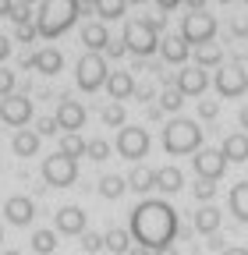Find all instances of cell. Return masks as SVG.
Listing matches in <instances>:
<instances>
[{"label":"cell","mask_w":248,"mask_h":255,"mask_svg":"<svg viewBox=\"0 0 248 255\" xmlns=\"http://www.w3.org/2000/svg\"><path fill=\"white\" fill-rule=\"evenodd\" d=\"M177 234V213L160 202V199H149V202H138L131 209V238L149 248V252H160L174 241Z\"/></svg>","instance_id":"cell-1"},{"label":"cell","mask_w":248,"mask_h":255,"mask_svg":"<svg viewBox=\"0 0 248 255\" xmlns=\"http://www.w3.org/2000/svg\"><path fill=\"white\" fill-rule=\"evenodd\" d=\"M75 18H78V0H43L39 14H36V28H39V36L53 39L64 28H71Z\"/></svg>","instance_id":"cell-2"},{"label":"cell","mask_w":248,"mask_h":255,"mask_svg":"<svg viewBox=\"0 0 248 255\" xmlns=\"http://www.w3.org/2000/svg\"><path fill=\"white\" fill-rule=\"evenodd\" d=\"M163 149L170 156H188V152H199L202 149V128L188 117H177L163 128Z\"/></svg>","instance_id":"cell-3"},{"label":"cell","mask_w":248,"mask_h":255,"mask_svg":"<svg viewBox=\"0 0 248 255\" xmlns=\"http://www.w3.org/2000/svg\"><path fill=\"white\" fill-rule=\"evenodd\" d=\"M163 28V14L160 18H138L124 25V50H131L138 57H149L160 50V36L156 32Z\"/></svg>","instance_id":"cell-4"},{"label":"cell","mask_w":248,"mask_h":255,"mask_svg":"<svg viewBox=\"0 0 248 255\" xmlns=\"http://www.w3.org/2000/svg\"><path fill=\"white\" fill-rule=\"evenodd\" d=\"M43 181L53 184V188H71L78 181V163L64 152H53L43 159Z\"/></svg>","instance_id":"cell-5"},{"label":"cell","mask_w":248,"mask_h":255,"mask_svg":"<svg viewBox=\"0 0 248 255\" xmlns=\"http://www.w3.org/2000/svg\"><path fill=\"white\" fill-rule=\"evenodd\" d=\"M107 60L100 57V53H85L82 60H78V68H75V82H78V89H85V92H96L100 85H107Z\"/></svg>","instance_id":"cell-6"},{"label":"cell","mask_w":248,"mask_h":255,"mask_svg":"<svg viewBox=\"0 0 248 255\" xmlns=\"http://www.w3.org/2000/svg\"><path fill=\"white\" fill-rule=\"evenodd\" d=\"M181 36H184V43H188V46H202V43H209V39L216 36V18L206 14V11L184 14V21H181Z\"/></svg>","instance_id":"cell-7"},{"label":"cell","mask_w":248,"mask_h":255,"mask_svg":"<svg viewBox=\"0 0 248 255\" xmlns=\"http://www.w3.org/2000/svg\"><path fill=\"white\" fill-rule=\"evenodd\" d=\"M117 152L124 159H142L149 152V131L145 128H121L117 131Z\"/></svg>","instance_id":"cell-8"},{"label":"cell","mask_w":248,"mask_h":255,"mask_svg":"<svg viewBox=\"0 0 248 255\" xmlns=\"http://www.w3.org/2000/svg\"><path fill=\"white\" fill-rule=\"evenodd\" d=\"M192 167H195V174L202 181H220L224 170H227V156L220 149H199L195 159H192Z\"/></svg>","instance_id":"cell-9"},{"label":"cell","mask_w":248,"mask_h":255,"mask_svg":"<svg viewBox=\"0 0 248 255\" xmlns=\"http://www.w3.org/2000/svg\"><path fill=\"white\" fill-rule=\"evenodd\" d=\"M28 117H32V100L28 96H4L0 100V121L4 124H11V128H21V124H28Z\"/></svg>","instance_id":"cell-10"},{"label":"cell","mask_w":248,"mask_h":255,"mask_svg":"<svg viewBox=\"0 0 248 255\" xmlns=\"http://www.w3.org/2000/svg\"><path fill=\"white\" fill-rule=\"evenodd\" d=\"M245 89H248V75H245V68H238V64H231V68L216 71V92H220V96H227V100H234V96H241Z\"/></svg>","instance_id":"cell-11"},{"label":"cell","mask_w":248,"mask_h":255,"mask_svg":"<svg viewBox=\"0 0 248 255\" xmlns=\"http://www.w3.org/2000/svg\"><path fill=\"white\" fill-rule=\"evenodd\" d=\"M4 216H7V223H14V227H28L32 216H36V206H32V199H25V195H11L4 202Z\"/></svg>","instance_id":"cell-12"},{"label":"cell","mask_w":248,"mask_h":255,"mask_svg":"<svg viewBox=\"0 0 248 255\" xmlns=\"http://www.w3.org/2000/svg\"><path fill=\"white\" fill-rule=\"evenodd\" d=\"M57 124L64 128V131H78V128L85 124V107L75 103V100H60V107H57Z\"/></svg>","instance_id":"cell-13"},{"label":"cell","mask_w":248,"mask_h":255,"mask_svg":"<svg viewBox=\"0 0 248 255\" xmlns=\"http://www.w3.org/2000/svg\"><path fill=\"white\" fill-rule=\"evenodd\" d=\"M206 85H209V78H206V71L199 68H184L181 75H177V89H181V96H202L206 92Z\"/></svg>","instance_id":"cell-14"},{"label":"cell","mask_w":248,"mask_h":255,"mask_svg":"<svg viewBox=\"0 0 248 255\" xmlns=\"http://www.w3.org/2000/svg\"><path fill=\"white\" fill-rule=\"evenodd\" d=\"M57 231L60 234H85V213L78 206H64L57 213Z\"/></svg>","instance_id":"cell-15"},{"label":"cell","mask_w":248,"mask_h":255,"mask_svg":"<svg viewBox=\"0 0 248 255\" xmlns=\"http://www.w3.org/2000/svg\"><path fill=\"white\" fill-rule=\"evenodd\" d=\"M28 68H36L39 75H57L60 68H64V57H60V50H39L36 57L25 60Z\"/></svg>","instance_id":"cell-16"},{"label":"cell","mask_w":248,"mask_h":255,"mask_svg":"<svg viewBox=\"0 0 248 255\" xmlns=\"http://www.w3.org/2000/svg\"><path fill=\"white\" fill-rule=\"evenodd\" d=\"M220 152L227 156V163H245V159H248V135H245V131L227 135L224 145H220Z\"/></svg>","instance_id":"cell-17"},{"label":"cell","mask_w":248,"mask_h":255,"mask_svg":"<svg viewBox=\"0 0 248 255\" xmlns=\"http://www.w3.org/2000/svg\"><path fill=\"white\" fill-rule=\"evenodd\" d=\"M188 43H184V36H167V39H160V53H163V60L167 64H184L188 60Z\"/></svg>","instance_id":"cell-18"},{"label":"cell","mask_w":248,"mask_h":255,"mask_svg":"<svg viewBox=\"0 0 248 255\" xmlns=\"http://www.w3.org/2000/svg\"><path fill=\"white\" fill-rule=\"evenodd\" d=\"M103 248L110 255H128L131 252V231H124V227H110L103 234Z\"/></svg>","instance_id":"cell-19"},{"label":"cell","mask_w":248,"mask_h":255,"mask_svg":"<svg viewBox=\"0 0 248 255\" xmlns=\"http://www.w3.org/2000/svg\"><path fill=\"white\" fill-rule=\"evenodd\" d=\"M107 92L114 96V100H128V96L135 92V78L128 71H114V75H107Z\"/></svg>","instance_id":"cell-20"},{"label":"cell","mask_w":248,"mask_h":255,"mask_svg":"<svg viewBox=\"0 0 248 255\" xmlns=\"http://www.w3.org/2000/svg\"><path fill=\"white\" fill-rule=\"evenodd\" d=\"M82 43H85L89 50H107L110 36H107V28H103V21H89V25L82 28Z\"/></svg>","instance_id":"cell-21"},{"label":"cell","mask_w":248,"mask_h":255,"mask_svg":"<svg viewBox=\"0 0 248 255\" xmlns=\"http://www.w3.org/2000/svg\"><path fill=\"white\" fill-rule=\"evenodd\" d=\"M195 231L199 234H216V231H220V209H216V206H202L195 213Z\"/></svg>","instance_id":"cell-22"},{"label":"cell","mask_w":248,"mask_h":255,"mask_svg":"<svg viewBox=\"0 0 248 255\" xmlns=\"http://www.w3.org/2000/svg\"><path fill=\"white\" fill-rule=\"evenodd\" d=\"M181 184H184V174H181L177 167H160V170H156V188H160V191L174 195V191H181Z\"/></svg>","instance_id":"cell-23"},{"label":"cell","mask_w":248,"mask_h":255,"mask_svg":"<svg viewBox=\"0 0 248 255\" xmlns=\"http://www.w3.org/2000/svg\"><path fill=\"white\" fill-rule=\"evenodd\" d=\"M128 188L138 191V195H145V191L156 188V170H149V167H135L131 177H128Z\"/></svg>","instance_id":"cell-24"},{"label":"cell","mask_w":248,"mask_h":255,"mask_svg":"<svg viewBox=\"0 0 248 255\" xmlns=\"http://www.w3.org/2000/svg\"><path fill=\"white\" fill-rule=\"evenodd\" d=\"M231 213L241 223H248V181H241V184L231 188Z\"/></svg>","instance_id":"cell-25"},{"label":"cell","mask_w":248,"mask_h":255,"mask_svg":"<svg viewBox=\"0 0 248 255\" xmlns=\"http://www.w3.org/2000/svg\"><path fill=\"white\" fill-rule=\"evenodd\" d=\"M11 145H14L18 156H36V152H39V135H36V131H25V128H21Z\"/></svg>","instance_id":"cell-26"},{"label":"cell","mask_w":248,"mask_h":255,"mask_svg":"<svg viewBox=\"0 0 248 255\" xmlns=\"http://www.w3.org/2000/svg\"><path fill=\"white\" fill-rule=\"evenodd\" d=\"M57 152L78 159V156H85V138H82L78 131H64V135H60V149H57Z\"/></svg>","instance_id":"cell-27"},{"label":"cell","mask_w":248,"mask_h":255,"mask_svg":"<svg viewBox=\"0 0 248 255\" xmlns=\"http://www.w3.org/2000/svg\"><path fill=\"white\" fill-rule=\"evenodd\" d=\"M124 188H128V181H124V177L107 174V177L100 181V195H103V199H121V195H124Z\"/></svg>","instance_id":"cell-28"},{"label":"cell","mask_w":248,"mask_h":255,"mask_svg":"<svg viewBox=\"0 0 248 255\" xmlns=\"http://www.w3.org/2000/svg\"><path fill=\"white\" fill-rule=\"evenodd\" d=\"M124 7H128V0H96V14L103 21H114L124 14Z\"/></svg>","instance_id":"cell-29"},{"label":"cell","mask_w":248,"mask_h":255,"mask_svg":"<svg viewBox=\"0 0 248 255\" xmlns=\"http://www.w3.org/2000/svg\"><path fill=\"white\" fill-rule=\"evenodd\" d=\"M32 252H39V255L57 252V231H36L32 234Z\"/></svg>","instance_id":"cell-30"},{"label":"cell","mask_w":248,"mask_h":255,"mask_svg":"<svg viewBox=\"0 0 248 255\" xmlns=\"http://www.w3.org/2000/svg\"><path fill=\"white\" fill-rule=\"evenodd\" d=\"M220 46H213V43H202L195 46V60H199V68H206V64H220Z\"/></svg>","instance_id":"cell-31"},{"label":"cell","mask_w":248,"mask_h":255,"mask_svg":"<svg viewBox=\"0 0 248 255\" xmlns=\"http://www.w3.org/2000/svg\"><path fill=\"white\" fill-rule=\"evenodd\" d=\"M85 156L96 159V163H103V159L110 156V142H107V138H92V142H85Z\"/></svg>","instance_id":"cell-32"},{"label":"cell","mask_w":248,"mask_h":255,"mask_svg":"<svg viewBox=\"0 0 248 255\" xmlns=\"http://www.w3.org/2000/svg\"><path fill=\"white\" fill-rule=\"evenodd\" d=\"M103 124H107V128H124V107H121L117 100L103 107Z\"/></svg>","instance_id":"cell-33"},{"label":"cell","mask_w":248,"mask_h":255,"mask_svg":"<svg viewBox=\"0 0 248 255\" xmlns=\"http://www.w3.org/2000/svg\"><path fill=\"white\" fill-rule=\"evenodd\" d=\"M181 103H184V96H181L177 85H174V89H163V96H160V110H181Z\"/></svg>","instance_id":"cell-34"},{"label":"cell","mask_w":248,"mask_h":255,"mask_svg":"<svg viewBox=\"0 0 248 255\" xmlns=\"http://www.w3.org/2000/svg\"><path fill=\"white\" fill-rule=\"evenodd\" d=\"M82 252H89V255L103 252V234H92V231H85V234H82Z\"/></svg>","instance_id":"cell-35"},{"label":"cell","mask_w":248,"mask_h":255,"mask_svg":"<svg viewBox=\"0 0 248 255\" xmlns=\"http://www.w3.org/2000/svg\"><path fill=\"white\" fill-rule=\"evenodd\" d=\"M213 195H216V181H202V177H199V184H195V199H199V202H209Z\"/></svg>","instance_id":"cell-36"},{"label":"cell","mask_w":248,"mask_h":255,"mask_svg":"<svg viewBox=\"0 0 248 255\" xmlns=\"http://www.w3.org/2000/svg\"><path fill=\"white\" fill-rule=\"evenodd\" d=\"M36 36H39L36 21H18V43H32Z\"/></svg>","instance_id":"cell-37"},{"label":"cell","mask_w":248,"mask_h":255,"mask_svg":"<svg viewBox=\"0 0 248 255\" xmlns=\"http://www.w3.org/2000/svg\"><path fill=\"white\" fill-rule=\"evenodd\" d=\"M11 89H14V71L0 68V96H11Z\"/></svg>","instance_id":"cell-38"},{"label":"cell","mask_w":248,"mask_h":255,"mask_svg":"<svg viewBox=\"0 0 248 255\" xmlns=\"http://www.w3.org/2000/svg\"><path fill=\"white\" fill-rule=\"evenodd\" d=\"M57 128H60V124H57V117H43V121H39V128H36V135H39V138H43V135H57Z\"/></svg>","instance_id":"cell-39"},{"label":"cell","mask_w":248,"mask_h":255,"mask_svg":"<svg viewBox=\"0 0 248 255\" xmlns=\"http://www.w3.org/2000/svg\"><path fill=\"white\" fill-rule=\"evenodd\" d=\"M199 114L209 121V117H216V114H220V103H213V100H202V103H199Z\"/></svg>","instance_id":"cell-40"},{"label":"cell","mask_w":248,"mask_h":255,"mask_svg":"<svg viewBox=\"0 0 248 255\" xmlns=\"http://www.w3.org/2000/svg\"><path fill=\"white\" fill-rule=\"evenodd\" d=\"M14 11H18L14 0H0V18H14Z\"/></svg>","instance_id":"cell-41"},{"label":"cell","mask_w":248,"mask_h":255,"mask_svg":"<svg viewBox=\"0 0 248 255\" xmlns=\"http://www.w3.org/2000/svg\"><path fill=\"white\" fill-rule=\"evenodd\" d=\"M107 53H110V57H121V53H124V43H114V39H110V43H107Z\"/></svg>","instance_id":"cell-42"},{"label":"cell","mask_w":248,"mask_h":255,"mask_svg":"<svg viewBox=\"0 0 248 255\" xmlns=\"http://www.w3.org/2000/svg\"><path fill=\"white\" fill-rule=\"evenodd\" d=\"M4 57H11V39L0 36V60H4Z\"/></svg>","instance_id":"cell-43"},{"label":"cell","mask_w":248,"mask_h":255,"mask_svg":"<svg viewBox=\"0 0 248 255\" xmlns=\"http://www.w3.org/2000/svg\"><path fill=\"white\" fill-rule=\"evenodd\" d=\"M156 4H160L163 11H170V7H177V4H181V0H156Z\"/></svg>","instance_id":"cell-44"},{"label":"cell","mask_w":248,"mask_h":255,"mask_svg":"<svg viewBox=\"0 0 248 255\" xmlns=\"http://www.w3.org/2000/svg\"><path fill=\"white\" fill-rule=\"evenodd\" d=\"M220 255H248V248H224Z\"/></svg>","instance_id":"cell-45"},{"label":"cell","mask_w":248,"mask_h":255,"mask_svg":"<svg viewBox=\"0 0 248 255\" xmlns=\"http://www.w3.org/2000/svg\"><path fill=\"white\" fill-rule=\"evenodd\" d=\"M152 255H177V252H174V245H167V248H160V252H152Z\"/></svg>","instance_id":"cell-46"},{"label":"cell","mask_w":248,"mask_h":255,"mask_svg":"<svg viewBox=\"0 0 248 255\" xmlns=\"http://www.w3.org/2000/svg\"><path fill=\"white\" fill-rule=\"evenodd\" d=\"M128 255H152V252H149V248H142V245H138V248H131V252H128Z\"/></svg>","instance_id":"cell-47"},{"label":"cell","mask_w":248,"mask_h":255,"mask_svg":"<svg viewBox=\"0 0 248 255\" xmlns=\"http://www.w3.org/2000/svg\"><path fill=\"white\" fill-rule=\"evenodd\" d=\"M241 128H248V107L241 110Z\"/></svg>","instance_id":"cell-48"},{"label":"cell","mask_w":248,"mask_h":255,"mask_svg":"<svg viewBox=\"0 0 248 255\" xmlns=\"http://www.w3.org/2000/svg\"><path fill=\"white\" fill-rule=\"evenodd\" d=\"M18 4H21V7H28V4H36V0H18Z\"/></svg>","instance_id":"cell-49"},{"label":"cell","mask_w":248,"mask_h":255,"mask_svg":"<svg viewBox=\"0 0 248 255\" xmlns=\"http://www.w3.org/2000/svg\"><path fill=\"white\" fill-rule=\"evenodd\" d=\"M0 255H21V252H0Z\"/></svg>","instance_id":"cell-50"},{"label":"cell","mask_w":248,"mask_h":255,"mask_svg":"<svg viewBox=\"0 0 248 255\" xmlns=\"http://www.w3.org/2000/svg\"><path fill=\"white\" fill-rule=\"evenodd\" d=\"M0 241H4V227H0Z\"/></svg>","instance_id":"cell-51"},{"label":"cell","mask_w":248,"mask_h":255,"mask_svg":"<svg viewBox=\"0 0 248 255\" xmlns=\"http://www.w3.org/2000/svg\"><path fill=\"white\" fill-rule=\"evenodd\" d=\"M78 4H82V0H78ZM92 4H96V0H92Z\"/></svg>","instance_id":"cell-52"}]
</instances>
